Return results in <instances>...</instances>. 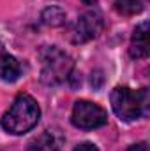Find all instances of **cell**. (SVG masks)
I'll use <instances>...</instances> for the list:
<instances>
[{"label": "cell", "instance_id": "8", "mask_svg": "<svg viewBox=\"0 0 150 151\" xmlns=\"http://www.w3.org/2000/svg\"><path fill=\"white\" fill-rule=\"evenodd\" d=\"M21 74H23V63L16 56L7 53L4 46H0V79L5 83H14L21 77Z\"/></svg>", "mask_w": 150, "mask_h": 151}, {"label": "cell", "instance_id": "2", "mask_svg": "<svg viewBox=\"0 0 150 151\" xmlns=\"http://www.w3.org/2000/svg\"><path fill=\"white\" fill-rule=\"evenodd\" d=\"M111 107L115 114L124 121H134L147 118L150 111V93L149 88L131 90L127 86H117L111 91Z\"/></svg>", "mask_w": 150, "mask_h": 151}, {"label": "cell", "instance_id": "3", "mask_svg": "<svg viewBox=\"0 0 150 151\" xmlns=\"http://www.w3.org/2000/svg\"><path fill=\"white\" fill-rule=\"evenodd\" d=\"M39 60H41V81L44 84H60L67 81L73 69L74 62L73 58L62 51L57 46H42L39 49Z\"/></svg>", "mask_w": 150, "mask_h": 151}, {"label": "cell", "instance_id": "6", "mask_svg": "<svg viewBox=\"0 0 150 151\" xmlns=\"http://www.w3.org/2000/svg\"><path fill=\"white\" fill-rule=\"evenodd\" d=\"M66 137L60 128H48L28 142V151H60Z\"/></svg>", "mask_w": 150, "mask_h": 151}, {"label": "cell", "instance_id": "4", "mask_svg": "<svg viewBox=\"0 0 150 151\" xmlns=\"http://www.w3.org/2000/svg\"><path fill=\"white\" fill-rule=\"evenodd\" d=\"M71 121L76 128L81 130H94L99 127H104L108 123V114L106 111L90 100H78L73 107Z\"/></svg>", "mask_w": 150, "mask_h": 151}, {"label": "cell", "instance_id": "5", "mask_svg": "<svg viewBox=\"0 0 150 151\" xmlns=\"http://www.w3.org/2000/svg\"><path fill=\"white\" fill-rule=\"evenodd\" d=\"M104 28V18L99 11L83 12L71 28V40L74 44H83L95 39Z\"/></svg>", "mask_w": 150, "mask_h": 151}, {"label": "cell", "instance_id": "10", "mask_svg": "<svg viewBox=\"0 0 150 151\" xmlns=\"http://www.w3.org/2000/svg\"><path fill=\"white\" fill-rule=\"evenodd\" d=\"M41 18H42V21H44L46 25H50V27H60V25L66 23V12H64L60 7H57V5H51V7L44 9Z\"/></svg>", "mask_w": 150, "mask_h": 151}, {"label": "cell", "instance_id": "12", "mask_svg": "<svg viewBox=\"0 0 150 151\" xmlns=\"http://www.w3.org/2000/svg\"><path fill=\"white\" fill-rule=\"evenodd\" d=\"M127 151H149V144H147L145 141H143V142H136V144L129 146Z\"/></svg>", "mask_w": 150, "mask_h": 151}, {"label": "cell", "instance_id": "9", "mask_svg": "<svg viewBox=\"0 0 150 151\" xmlns=\"http://www.w3.org/2000/svg\"><path fill=\"white\" fill-rule=\"evenodd\" d=\"M115 11L122 16H134L143 11V0H115Z\"/></svg>", "mask_w": 150, "mask_h": 151}, {"label": "cell", "instance_id": "7", "mask_svg": "<svg viewBox=\"0 0 150 151\" xmlns=\"http://www.w3.org/2000/svg\"><path fill=\"white\" fill-rule=\"evenodd\" d=\"M150 53V42H149V21L140 23L134 28V34L131 39V46H129V55L136 60H143L147 58Z\"/></svg>", "mask_w": 150, "mask_h": 151}, {"label": "cell", "instance_id": "11", "mask_svg": "<svg viewBox=\"0 0 150 151\" xmlns=\"http://www.w3.org/2000/svg\"><path fill=\"white\" fill-rule=\"evenodd\" d=\"M73 151H99V148H97L95 144H92V142H81V144H78Z\"/></svg>", "mask_w": 150, "mask_h": 151}, {"label": "cell", "instance_id": "13", "mask_svg": "<svg viewBox=\"0 0 150 151\" xmlns=\"http://www.w3.org/2000/svg\"><path fill=\"white\" fill-rule=\"evenodd\" d=\"M83 4H87V5H94V4H97V0H81Z\"/></svg>", "mask_w": 150, "mask_h": 151}, {"label": "cell", "instance_id": "1", "mask_svg": "<svg viewBox=\"0 0 150 151\" xmlns=\"http://www.w3.org/2000/svg\"><path fill=\"white\" fill-rule=\"evenodd\" d=\"M41 109L34 97L28 93H20L11 107L2 116V128L12 135H23L30 132L39 123Z\"/></svg>", "mask_w": 150, "mask_h": 151}]
</instances>
